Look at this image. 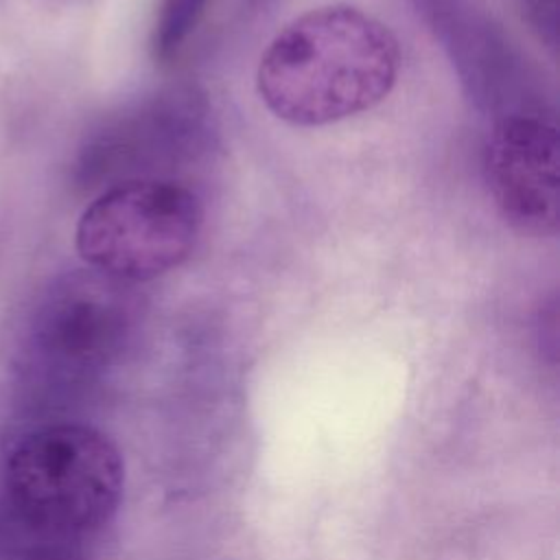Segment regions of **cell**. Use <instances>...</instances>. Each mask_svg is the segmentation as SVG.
I'll return each instance as SVG.
<instances>
[{
    "label": "cell",
    "instance_id": "obj_1",
    "mask_svg": "<svg viewBox=\"0 0 560 560\" xmlns=\"http://www.w3.org/2000/svg\"><path fill=\"white\" fill-rule=\"evenodd\" d=\"M125 464L94 427L52 422L4 455L0 560H90L116 518Z\"/></svg>",
    "mask_w": 560,
    "mask_h": 560
},
{
    "label": "cell",
    "instance_id": "obj_2",
    "mask_svg": "<svg viewBox=\"0 0 560 560\" xmlns=\"http://www.w3.org/2000/svg\"><path fill=\"white\" fill-rule=\"evenodd\" d=\"M400 44L378 18L324 4L293 18L258 59L262 105L293 127H324L381 105L400 74Z\"/></svg>",
    "mask_w": 560,
    "mask_h": 560
},
{
    "label": "cell",
    "instance_id": "obj_3",
    "mask_svg": "<svg viewBox=\"0 0 560 560\" xmlns=\"http://www.w3.org/2000/svg\"><path fill=\"white\" fill-rule=\"evenodd\" d=\"M147 313L133 282L90 267L50 278L24 319L20 361L26 378L55 392L96 383L133 348Z\"/></svg>",
    "mask_w": 560,
    "mask_h": 560
},
{
    "label": "cell",
    "instance_id": "obj_4",
    "mask_svg": "<svg viewBox=\"0 0 560 560\" xmlns=\"http://www.w3.org/2000/svg\"><path fill=\"white\" fill-rule=\"evenodd\" d=\"M199 197L177 179H133L101 190L81 212L74 247L85 267L149 282L184 265L201 234Z\"/></svg>",
    "mask_w": 560,
    "mask_h": 560
},
{
    "label": "cell",
    "instance_id": "obj_5",
    "mask_svg": "<svg viewBox=\"0 0 560 560\" xmlns=\"http://www.w3.org/2000/svg\"><path fill=\"white\" fill-rule=\"evenodd\" d=\"M214 140L206 94L168 85L103 116L81 140L74 184L88 192L133 179H175L201 160Z\"/></svg>",
    "mask_w": 560,
    "mask_h": 560
},
{
    "label": "cell",
    "instance_id": "obj_6",
    "mask_svg": "<svg viewBox=\"0 0 560 560\" xmlns=\"http://www.w3.org/2000/svg\"><path fill=\"white\" fill-rule=\"evenodd\" d=\"M448 52L462 83L494 120L512 114H553L523 55L477 0H416Z\"/></svg>",
    "mask_w": 560,
    "mask_h": 560
},
{
    "label": "cell",
    "instance_id": "obj_7",
    "mask_svg": "<svg viewBox=\"0 0 560 560\" xmlns=\"http://www.w3.org/2000/svg\"><path fill=\"white\" fill-rule=\"evenodd\" d=\"M558 125L553 114H512L494 120L483 147V179L494 208L525 236L558 234Z\"/></svg>",
    "mask_w": 560,
    "mask_h": 560
},
{
    "label": "cell",
    "instance_id": "obj_8",
    "mask_svg": "<svg viewBox=\"0 0 560 560\" xmlns=\"http://www.w3.org/2000/svg\"><path fill=\"white\" fill-rule=\"evenodd\" d=\"M214 0H160L153 28L151 52L158 63H171L186 48L188 39L203 22Z\"/></svg>",
    "mask_w": 560,
    "mask_h": 560
}]
</instances>
